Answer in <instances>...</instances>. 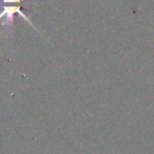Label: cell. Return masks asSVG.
Segmentation results:
<instances>
[{
	"instance_id": "1",
	"label": "cell",
	"mask_w": 154,
	"mask_h": 154,
	"mask_svg": "<svg viewBox=\"0 0 154 154\" xmlns=\"http://www.w3.org/2000/svg\"><path fill=\"white\" fill-rule=\"evenodd\" d=\"M1 8H2V10L0 12V20L3 19V21H2L3 26H5V28H11L14 23V15H15V14H19L22 17V19H24L31 26H33V29H34L35 31H38L34 26V24L31 22L30 18H29L28 16L26 15V13L21 10L20 5H12V7H10V5H3V7H1Z\"/></svg>"
}]
</instances>
